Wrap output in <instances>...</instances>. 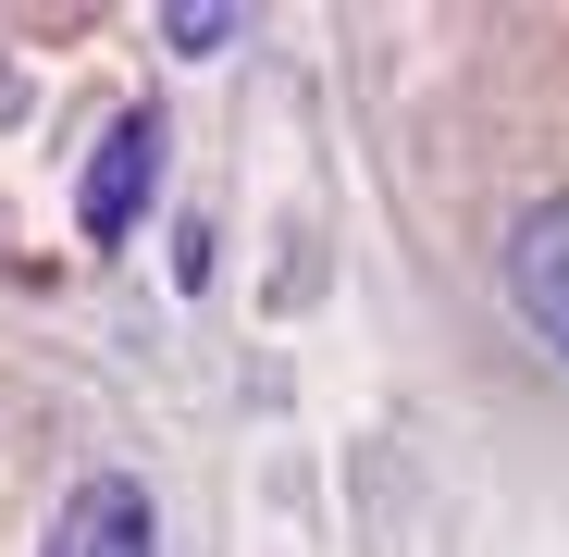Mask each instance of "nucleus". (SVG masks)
<instances>
[{
  "label": "nucleus",
  "instance_id": "f257e3e1",
  "mask_svg": "<svg viewBox=\"0 0 569 557\" xmlns=\"http://www.w3.org/2000/svg\"><path fill=\"white\" fill-rule=\"evenodd\" d=\"M161 161H173V125H161L149 100L112 112L100 149H87V173H74V236H87V248H137V223H149V199H161Z\"/></svg>",
  "mask_w": 569,
  "mask_h": 557
},
{
  "label": "nucleus",
  "instance_id": "f03ea898",
  "mask_svg": "<svg viewBox=\"0 0 569 557\" xmlns=\"http://www.w3.org/2000/svg\"><path fill=\"white\" fill-rule=\"evenodd\" d=\"M508 310H520V335L569 371V186H545V199L508 223Z\"/></svg>",
  "mask_w": 569,
  "mask_h": 557
},
{
  "label": "nucleus",
  "instance_id": "7ed1b4c3",
  "mask_svg": "<svg viewBox=\"0 0 569 557\" xmlns=\"http://www.w3.org/2000/svg\"><path fill=\"white\" fill-rule=\"evenodd\" d=\"M38 557H161V508H149V484H137V471H87V484L62 496V520H50Z\"/></svg>",
  "mask_w": 569,
  "mask_h": 557
},
{
  "label": "nucleus",
  "instance_id": "20e7f679",
  "mask_svg": "<svg viewBox=\"0 0 569 557\" xmlns=\"http://www.w3.org/2000/svg\"><path fill=\"white\" fill-rule=\"evenodd\" d=\"M161 38H173L186 62H211V50L236 38V13H199V0H186V13H161Z\"/></svg>",
  "mask_w": 569,
  "mask_h": 557
},
{
  "label": "nucleus",
  "instance_id": "39448f33",
  "mask_svg": "<svg viewBox=\"0 0 569 557\" xmlns=\"http://www.w3.org/2000/svg\"><path fill=\"white\" fill-rule=\"evenodd\" d=\"M173 286H211V223H173Z\"/></svg>",
  "mask_w": 569,
  "mask_h": 557
}]
</instances>
